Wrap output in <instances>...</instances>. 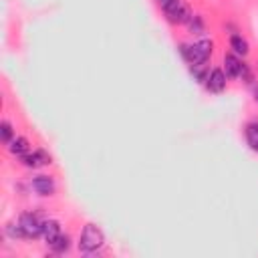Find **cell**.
<instances>
[{
	"mask_svg": "<svg viewBox=\"0 0 258 258\" xmlns=\"http://www.w3.org/2000/svg\"><path fill=\"white\" fill-rule=\"evenodd\" d=\"M212 40L210 38H202L194 44H187V42H181L179 44V54L181 58L191 67V64H202V62H208V58L212 56Z\"/></svg>",
	"mask_w": 258,
	"mask_h": 258,
	"instance_id": "1",
	"label": "cell"
},
{
	"mask_svg": "<svg viewBox=\"0 0 258 258\" xmlns=\"http://www.w3.org/2000/svg\"><path fill=\"white\" fill-rule=\"evenodd\" d=\"M105 246V234L99 226L95 224H87L81 232V238H79V250L83 254H95L99 252L101 248Z\"/></svg>",
	"mask_w": 258,
	"mask_h": 258,
	"instance_id": "2",
	"label": "cell"
},
{
	"mask_svg": "<svg viewBox=\"0 0 258 258\" xmlns=\"http://www.w3.org/2000/svg\"><path fill=\"white\" fill-rule=\"evenodd\" d=\"M161 10H163L167 22H171V24H185L189 20V16H191V10L183 0H171Z\"/></svg>",
	"mask_w": 258,
	"mask_h": 258,
	"instance_id": "3",
	"label": "cell"
},
{
	"mask_svg": "<svg viewBox=\"0 0 258 258\" xmlns=\"http://www.w3.org/2000/svg\"><path fill=\"white\" fill-rule=\"evenodd\" d=\"M18 224L24 230L26 240H30V238L34 240V238L42 236V224H44V220H40L38 214H34V212H22L18 216Z\"/></svg>",
	"mask_w": 258,
	"mask_h": 258,
	"instance_id": "4",
	"label": "cell"
},
{
	"mask_svg": "<svg viewBox=\"0 0 258 258\" xmlns=\"http://www.w3.org/2000/svg\"><path fill=\"white\" fill-rule=\"evenodd\" d=\"M50 153H46L44 149H34V151H28L26 155L20 157V163L28 169H38L42 165H48L50 163Z\"/></svg>",
	"mask_w": 258,
	"mask_h": 258,
	"instance_id": "5",
	"label": "cell"
},
{
	"mask_svg": "<svg viewBox=\"0 0 258 258\" xmlns=\"http://www.w3.org/2000/svg\"><path fill=\"white\" fill-rule=\"evenodd\" d=\"M30 185H32V189H34L38 196H42V198H48V196H52V194L56 191L54 179H52L50 175H44V173L34 175V177L30 179Z\"/></svg>",
	"mask_w": 258,
	"mask_h": 258,
	"instance_id": "6",
	"label": "cell"
},
{
	"mask_svg": "<svg viewBox=\"0 0 258 258\" xmlns=\"http://www.w3.org/2000/svg\"><path fill=\"white\" fill-rule=\"evenodd\" d=\"M228 77H226V73H224V69H220V67H216V69H212L210 71V75H208V79H206V89L210 91V93H222L224 89H226V81Z\"/></svg>",
	"mask_w": 258,
	"mask_h": 258,
	"instance_id": "7",
	"label": "cell"
},
{
	"mask_svg": "<svg viewBox=\"0 0 258 258\" xmlns=\"http://www.w3.org/2000/svg\"><path fill=\"white\" fill-rule=\"evenodd\" d=\"M242 69H244V62L238 54H234V52L224 54V73L228 79H238L242 75Z\"/></svg>",
	"mask_w": 258,
	"mask_h": 258,
	"instance_id": "8",
	"label": "cell"
},
{
	"mask_svg": "<svg viewBox=\"0 0 258 258\" xmlns=\"http://www.w3.org/2000/svg\"><path fill=\"white\" fill-rule=\"evenodd\" d=\"M6 147H8V151H10L12 155L22 157V155H26V153L30 151V141H28L26 137H22V135H16Z\"/></svg>",
	"mask_w": 258,
	"mask_h": 258,
	"instance_id": "9",
	"label": "cell"
},
{
	"mask_svg": "<svg viewBox=\"0 0 258 258\" xmlns=\"http://www.w3.org/2000/svg\"><path fill=\"white\" fill-rule=\"evenodd\" d=\"M60 234H62V230H60V224H58L56 220H44V224H42V238L46 240L48 246H50Z\"/></svg>",
	"mask_w": 258,
	"mask_h": 258,
	"instance_id": "10",
	"label": "cell"
},
{
	"mask_svg": "<svg viewBox=\"0 0 258 258\" xmlns=\"http://www.w3.org/2000/svg\"><path fill=\"white\" fill-rule=\"evenodd\" d=\"M230 48L234 54L238 56H246L250 52V46H248V40L242 36V34H232L230 36Z\"/></svg>",
	"mask_w": 258,
	"mask_h": 258,
	"instance_id": "11",
	"label": "cell"
},
{
	"mask_svg": "<svg viewBox=\"0 0 258 258\" xmlns=\"http://www.w3.org/2000/svg\"><path fill=\"white\" fill-rule=\"evenodd\" d=\"M244 135H246V141H248L250 149L258 153V121H250V123H246Z\"/></svg>",
	"mask_w": 258,
	"mask_h": 258,
	"instance_id": "12",
	"label": "cell"
},
{
	"mask_svg": "<svg viewBox=\"0 0 258 258\" xmlns=\"http://www.w3.org/2000/svg\"><path fill=\"white\" fill-rule=\"evenodd\" d=\"M185 24H187V28H189L191 34H202L204 28H206V22H204V18H202L200 14H191Z\"/></svg>",
	"mask_w": 258,
	"mask_h": 258,
	"instance_id": "13",
	"label": "cell"
},
{
	"mask_svg": "<svg viewBox=\"0 0 258 258\" xmlns=\"http://www.w3.org/2000/svg\"><path fill=\"white\" fill-rule=\"evenodd\" d=\"M50 248H52V252H56V254H64V252H69V248H71V238H69L67 234H60V236L50 244Z\"/></svg>",
	"mask_w": 258,
	"mask_h": 258,
	"instance_id": "14",
	"label": "cell"
},
{
	"mask_svg": "<svg viewBox=\"0 0 258 258\" xmlns=\"http://www.w3.org/2000/svg\"><path fill=\"white\" fill-rule=\"evenodd\" d=\"M189 73L196 77L198 83H206V79H208V75H210V69H208L206 62H202V64H191V67H189Z\"/></svg>",
	"mask_w": 258,
	"mask_h": 258,
	"instance_id": "15",
	"label": "cell"
},
{
	"mask_svg": "<svg viewBox=\"0 0 258 258\" xmlns=\"http://www.w3.org/2000/svg\"><path fill=\"white\" fill-rule=\"evenodd\" d=\"M14 137H16V135H14L12 123L4 119V121L0 123V139H2V143H4V145H8V143H10V141H12Z\"/></svg>",
	"mask_w": 258,
	"mask_h": 258,
	"instance_id": "16",
	"label": "cell"
},
{
	"mask_svg": "<svg viewBox=\"0 0 258 258\" xmlns=\"http://www.w3.org/2000/svg\"><path fill=\"white\" fill-rule=\"evenodd\" d=\"M6 234H8L10 238H14V240H26L24 230L20 228L18 222H16V224H8V226H6Z\"/></svg>",
	"mask_w": 258,
	"mask_h": 258,
	"instance_id": "17",
	"label": "cell"
},
{
	"mask_svg": "<svg viewBox=\"0 0 258 258\" xmlns=\"http://www.w3.org/2000/svg\"><path fill=\"white\" fill-rule=\"evenodd\" d=\"M254 99H256V101H258V87H256V89H254Z\"/></svg>",
	"mask_w": 258,
	"mask_h": 258,
	"instance_id": "18",
	"label": "cell"
}]
</instances>
